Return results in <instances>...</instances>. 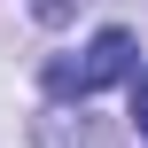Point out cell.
<instances>
[{"label": "cell", "instance_id": "obj_2", "mask_svg": "<svg viewBox=\"0 0 148 148\" xmlns=\"http://www.w3.org/2000/svg\"><path fill=\"white\" fill-rule=\"evenodd\" d=\"M133 133L148 140V70H133Z\"/></svg>", "mask_w": 148, "mask_h": 148}, {"label": "cell", "instance_id": "obj_1", "mask_svg": "<svg viewBox=\"0 0 148 148\" xmlns=\"http://www.w3.org/2000/svg\"><path fill=\"white\" fill-rule=\"evenodd\" d=\"M133 70H140V39L109 23V31H94V39H86V55H78V62H55V70H47V86H55V94H101V86L133 78Z\"/></svg>", "mask_w": 148, "mask_h": 148}]
</instances>
